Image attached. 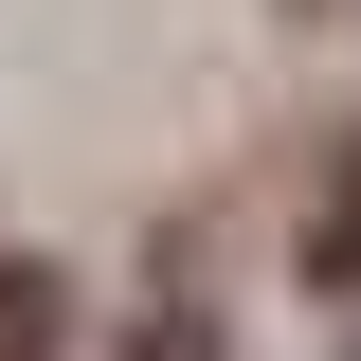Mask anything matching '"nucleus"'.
<instances>
[{"mask_svg": "<svg viewBox=\"0 0 361 361\" xmlns=\"http://www.w3.org/2000/svg\"><path fill=\"white\" fill-rule=\"evenodd\" d=\"M0 361H37V289H18V271H0Z\"/></svg>", "mask_w": 361, "mask_h": 361, "instance_id": "nucleus-1", "label": "nucleus"}]
</instances>
